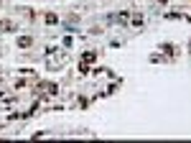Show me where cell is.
<instances>
[{
  "instance_id": "6",
  "label": "cell",
  "mask_w": 191,
  "mask_h": 143,
  "mask_svg": "<svg viewBox=\"0 0 191 143\" xmlns=\"http://www.w3.org/2000/svg\"><path fill=\"white\" fill-rule=\"evenodd\" d=\"M46 90H49V95H56V92H59V87H56V85H49Z\"/></svg>"
},
{
  "instance_id": "5",
  "label": "cell",
  "mask_w": 191,
  "mask_h": 143,
  "mask_svg": "<svg viewBox=\"0 0 191 143\" xmlns=\"http://www.w3.org/2000/svg\"><path fill=\"white\" fill-rule=\"evenodd\" d=\"M79 72H82V74H89V67H87V61H82V67H79Z\"/></svg>"
},
{
  "instance_id": "4",
  "label": "cell",
  "mask_w": 191,
  "mask_h": 143,
  "mask_svg": "<svg viewBox=\"0 0 191 143\" xmlns=\"http://www.w3.org/2000/svg\"><path fill=\"white\" fill-rule=\"evenodd\" d=\"M46 23H56V15L54 13H46Z\"/></svg>"
},
{
  "instance_id": "1",
  "label": "cell",
  "mask_w": 191,
  "mask_h": 143,
  "mask_svg": "<svg viewBox=\"0 0 191 143\" xmlns=\"http://www.w3.org/2000/svg\"><path fill=\"white\" fill-rule=\"evenodd\" d=\"M33 44V38L31 36H21V38H18V49H28Z\"/></svg>"
},
{
  "instance_id": "7",
  "label": "cell",
  "mask_w": 191,
  "mask_h": 143,
  "mask_svg": "<svg viewBox=\"0 0 191 143\" xmlns=\"http://www.w3.org/2000/svg\"><path fill=\"white\" fill-rule=\"evenodd\" d=\"M158 3H166V0H158Z\"/></svg>"
},
{
  "instance_id": "2",
  "label": "cell",
  "mask_w": 191,
  "mask_h": 143,
  "mask_svg": "<svg viewBox=\"0 0 191 143\" xmlns=\"http://www.w3.org/2000/svg\"><path fill=\"white\" fill-rule=\"evenodd\" d=\"M0 31H13V23L10 20H0Z\"/></svg>"
},
{
  "instance_id": "3",
  "label": "cell",
  "mask_w": 191,
  "mask_h": 143,
  "mask_svg": "<svg viewBox=\"0 0 191 143\" xmlns=\"http://www.w3.org/2000/svg\"><path fill=\"white\" fill-rule=\"evenodd\" d=\"M94 59H97V54H92V51H87V54L82 56V61H89V64H92V61H94Z\"/></svg>"
}]
</instances>
